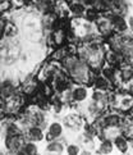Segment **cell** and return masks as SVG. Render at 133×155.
<instances>
[{
  "label": "cell",
  "instance_id": "9c48e42d",
  "mask_svg": "<svg viewBox=\"0 0 133 155\" xmlns=\"http://www.w3.org/2000/svg\"><path fill=\"white\" fill-rule=\"evenodd\" d=\"M88 88L85 87V86H82V85H78V86H76V87H72V99H73V101L74 103H83V101H86L87 99H88Z\"/></svg>",
  "mask_w": 133,
  "mask_h": 155
},
{
  "label": "cell",
  "instance_id": "8992f818",
  "mask_svg": "<svg viewBox=\"0 0 133 155\" xmlns=\"http://www.w3.org/2000/svg\"><path fill=\"white\" fill-rule=\"evenodd\" d=\"M38 86H40V85H38L37 80H35L33 77H31V74H27L26 80L22 82L21 90H22V92H23V95L31 97V96H33L38 91V88H40Z\"/></svg>",
  "mask_w": 133,
  "mask_h": 155
},
{
  "label": "cell",
  "instance_id": "277c9868",
  "mask_svg": "<svg viewBox=\"0 0 133 155\" xmlns=\"http://www.w3.org/2000/svg\"><path fill=\"white\" fill-rule=\"evenodd\" d=\"M46 128H47V132L45 134V140L47 141L64 137V124L58 120H53L51 123L47 124Z\"/></svg>",
  "mask_w": 133,
  "mask_h": 155
},
{
  "label": "cell",
  "instance_id": "ac0fdd59",
  "mask_svg": "<svg viewBox=\"0 0 133 155\" xmlns=\"http://www.w3.org/2000/svg\"><path fill=\"white\" fill-rule=\"evenodd\" d=\"M114 150V145L113 142L110 140H102L101 143L99 145V149H97V153L99 154H112Z\"/></svg>",
  "mask_w": 133,
  "mask_h": 155
},
{
  "label": "cell",
  "instance_id": "ba28073f",
  "mask_svg": "<svg viewBox=\"0 0 133 155\" xmlns=\"http://www.w3.org/2000/svg\"><path fill=\"white\" fill-rule=\"evenodd\" d=\"M44 150L42 153H47V154H63L65 151V145L64 142L60 140V138H57V140H51V141H47V143L44 146Z\"/></svg>",
  "mask_w": 133,
  "mask_h": 155
},
{
  "label": "cell",
  "instance_id": "7a4b0ae2",
  "mask_svg": "<svg viewBox=\"0 0 133 155\" xmlns=\"http://www.w3.org/2000/svg\"><path fill=\"white\" fill-rule=\"evenodd\" d=\"M24 142H26V137L23 132L9 135L5 138H3V143L7 154H18Z\"/></svg>",
  "mask_w": 133,
  "mask_h": 155
},
{
  "label": "cell",
  "instance_id": "8fae6325",
  "mask_svg": "<svg viewBox=\"0 0 133 155\" xmlns=\"http://www.w3.org/2000/svg\"><path fill=\"white\" fill-rule=\"evenodd\" d=\"M110 21H112L113 28L116 32H125L128 30V25H127V19L124 18V15L120 14H112L110 17Z\"/></svg>",
  "mask_w": 133,
  "mask_h": 155
},
{
  "label": "cell",
  "instance_id": "cb8c5ba5",
  "mask_svg": "<svg viewBox=\"0 0 133 155\" xmlns=\"http://www.w3.org/2000/svg\"><path fill=\"white\" fill-rule=\"evenodd\" d=\"M129 149H131V151L133 153V138H132L131 142H129Z\"/></svg>",
  "mask_w": 133,
  "mask_h": 155
},
{
  "label": "cell",
  "instance_id": "44dd1931",
  "mask_svg": "<svg viewBox=\"0 0 133 155\" xmlns=\"http://www.w3.org/2000/svg\"><path fill=\"white\" fill-rule=\"evenodd\" d=\"M12 7H13V4L10 0H3V2H0V13L4 14L5 12L12 9Z\"/></svg>",
  "mask_w": 133,
  "mask_h": 155
},
{
  "label": "cell",
  "instance_id": "4fadbf2b",
  "mask_svg": "<svg viewBox=\"0 0 133 155\" xmlns=\"http://www.w3.org/2000/svg\"><path fill=\"white\" fill-rule=\"evenodd\" d=\"M104 124L106 128H118L122 124V118L118 114H108L104 115Z\"/></svg>",
  "mask_w": 133,
  "mask_h": 155
},
{
  "label": "cell",
  "instance_id": "9a60e30c",
  "mask_svg": "<svg viewBox=\"0 0 133 155\" xmlns=\"http://www.w3.org/2000/svg\"><path fill=\"white\" fill-rule=\"evenodd\" d=\"M86 12V8H85V4L81 3V2H72L69 4V13H72L77 18H81L85 15Z\"/></svg>",
  "mask_w": 133,
  "mask_h": 155
},
{
  "label": "cell",
  "instance_id": "6da1fadb",
  "mask_svg": "<svg viewBox=\"0 0 133 155\" xmlns=\"http://www.w3.org/2000/svg\"><path fill=\"white\" fill-rule=\"evenodd\" d=\"M66 73H68V76L70 77L72 81H74L79 85L88 84L90 76H91L88 64L86 62H83V60H81V59H77L73 63V65L66 71Z\"/></svg>",
  "mask_w": 133,
  "mask_h": 155
},
{
  "label": "cell",
  "instance_id": "2e32d148",
  "mask_svg": "<svg viewBox=\"0 0 133 155\" xmlns=\"http://www.w3.org/2000/svg\"><path fill=\"white\" fill-rule=\"evenodd\" d=\"M93 85H95L96 90L99 91H108V88L110 86V81L105 76H95Z\"/></svg>",
  "mask_w": 133,
  "mask_h": 155
},
{
  "label": "cell",
  "instance_id": "7402d4cb",
  "mask_svg": "<svg viewBox=\"0 0 133 155\" xmlns=\"http://www.w3.org/2000/svg\"><path fill=\"white\" fill-rule=\"evenodd\" d=\"M5 25H7V19H5L4 17H0V38H2V36H4Z\"/></svg>",
  "mask_w": 133,
  "mask_h": 155
},
{
  "label": "cell",
  "instance_id": "52a82bcc",
  "mask_svg": "<svg viewBox=\"0 0 133 155\" xmlns=\"http://www.w3.org/2000/svg\"><path fill=\"white\" fill-rule=\"evenodd\" d=\"M114 107L119 108L123 112H128L133 109V96L129 94H123L120 96H115Z\"/></svg>",
  "mask_w": 133,
  "mask_h": 155
},
{
  "label": "cell",
  "instance_id": "5bb4252c",
  "mask_svg": "<svg viewBox=\"0 0 133 155\" xmlns=\"http://www.w3.org/2000/svg\"><path fill=\"white\" fill-rule=\"evenodd\" d=\"M38 149H40V147H38V145H37L36 142L27 140L23 143V146H22V149L19 150L18 154H21V155H36V154L40 153Z\"/></svg>",
  "mask_w": 133,
  "mask_h": 155
},
{
  "label": "cell",
  "instance_id": "e0dca14e",
  "mask_svg": "<svg viewBox=\"0 0 133 155\" xmlns=\"http://www.w3.org/2000/svg\"><path fill=\"white\" fill-rule=\"evenodd\" d=\"M119 78L124 82V84H129V82L133 81V68L132 67H125L122 68L119 72Z\"/></svg>",
  "mask_w": 133,
  "mask_h": 155
},
{
  "label": "cell",
  "instance_id": "7c38bea8",
  "mask_svg": "<svg viewBox=\"0 0 133 155\" xmlns=\"http://www.w3.org/2000/svg\"><path fill=\"white\" fill-rule=\"evenodd\" d=\"M113 145H114V147L116 149V150H118L119 153H122V154H124V153H127L129 150V142H128V140H127L124 136H122V135H116L114 137Z\"/></svg>",
  "mask_w": 133,
  "mask_h": 155
},
{
  "label": "cell",
  "instance_id": "5b68a950",
  "mask_svg": "<svg viewBox=\"0 0 133 155\" xmlns=\"http://www.w3.org/2000/svg\"><path fill=\"white\" fill-rule=\"evenodd\" d=\"M23 134H24L26 140L33 141L36 143H40L45 140V131H44V128H41L40 126H31Z\"/></svg>",
  "mask_w": 133,
  "mask_h": 155
},
{
  "label": "cell",
  "instance_id": "d6986e66",
  "mask_svg": "<svg viewBox=\"0 0 133 155\" xmlns=\"http://www.w3.org/2000/svg\"><path fill=\"white\" fill-rule=\"evenodd\" d=\"M65 151H66V154H69V155H77V154H79V151H81V146L77 145V143H74V142H70V143H68V145L65 146Z\"/></svg>",
  "mask_w": 133,
  "mask_h": 155
},
{
  "label": "cell",
  "instance_id": "3957f363",
  "mask_svg": "<svg viewBox=\"0 0 133 155\" xmlns=\"http://www.w3.org/2000/svg\"><path fill=\"white\" fill-rule=\"evenodd\" d=\"M63 124H64V127H66V131L68 132L77 134L81 127L83 126V122H82V118L79 117V115H77V113L70 112V113L64 115Z\"/></svg>",
  "mask_w": 133,
  "mask_h": 155
},
{
  "label": "cell",
  "instance_id": "ffe728a7",
  "mask_svg": "<svg viewBox=\"0 0 133 155\" xmlns=\"http://www.w3.org/2000/svg\"><path fill=\"white\" fill-rule=\"evenodd\" d=\"M85 17H86V21H88V22H95V21H97V18H99V15H97V10L95 9V8H91V9H87L86 12H85Z\"/></svg>",
  "mask_w": 133,
  "mask_h": 155
},
{
  "label": "cell",
  "instance_id": "30bf717a",
  "mask_svg": "<svg viewBox=\"0 0 133 155\" xmlns=\"http://www.w3.org/2000/svg\"><path fill=\"white\" fill-rule=\"evenodd\" d=\"M96 30H97L100 36H110L112 35V31L114 30L112 21L108 19V18H100V19L97 18Z\"/></svg>",
  "mask_w": 133,
  "mask_h": 155
},
{
  "label": "cell",
  "instance_id": "603a6c76",
  "mask_svg": "<svg viewBox=\"0 0 133 155\" xmlns=\"http://www.w3.org/2000/svg\"><path fill=\"white\" fill-rule=\"evenodd\" d=\"M127 25H128V27L133 31V14H131L128 17V19H127Z\"/></svg>",
  "mask_w": 133,
  "mask_h": 155
}]
</instances>
